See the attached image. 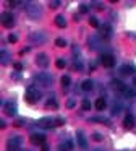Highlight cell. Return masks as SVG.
<instances>
[{"label":"cell","mask_w":136,"mask_h":151,"mask_svg":"<svg viewBox=\"0 0 136 151\" xmlns=\"http://www.w3.org/2000/svg\"><path fill=\"white\" fill-rule=\"evenodd\" d=\"M41 151H49V146H45V145H44V146H42V150Z\"/></svg>","instance_id":"36"},{"label":"cell","mask_w":136,"mask_h":151,"mask_svg":"<svg viewBox=\"0 0 136 151\" xmlns=\"http://www.w3.org/2000/svg\"><path fill=\"white\" fill-rule=\"evenodd\" d=\"M73 106H74V101H73V99H70V101L67 102V107H70V109H71Z\"/></svg>","instance_id":"31"},{"label":"cell","mask_w":136,"mask_h":151,"mask_svg":"<svg viewBox=\"0 0 136 151\" xmlns=\"http://www.w3.org/2000/svg\"><path fill=\"white\" fill-rule=\"evenodd\" d=\"M55 24H57L58 28H65V26H67V20H65L62 15H58V17L55 18Z\"/></svg>","instance_id":"18"},{"label":"cell","mask_w":136,"mask_h":151,"mask_svg":"<svg viewBox=\"0 0 136 151\" xmlns=\"http://www.w3.org/2000/svg\"><path fill=\"white\" fill-rule=\"evenodd\" d=\"M92 138L96 141H102V135H100V133H92Z\"/></svg>","instance_id":"29"},{"label":"cell","mask_w":136,"mask_h":151,"mask_svg":"<svg viewBox=\"0 0 136 151\" xmlns=\"http://www.w3.org/2000/svg\"><path fill=\"white\" fill-rule=\"evenodd\" d=\"M58 150H60V151H71V150H73V141H71V140L62 141V143L58 145Z\"/></svg>","instance_id":"9"},{"label":"cell","mask_w":136,"mask_h":151,"mask_svg":"<svg viewBox=\"0 0 136 151\" xmlns=\"http://www.w3.org/2000/svg\"><path fill=\"white\" fill-rule=\"evenodd\" d=\"M31 143L32 145H41V146H42V145L45 143V137H44V135H41V133H34L31 137Z\"/></svg>","instance_id":"8"},{"label":"cell","mask_w":136,"mask_h":151,"mask_svg":"<svg viewBox=\"0 0 136 151\" xmlns=\"http://www.w3.org/2000/svg\"><path fill=\"white\" fill-rule=\"evenodd\" d=\"M79 10L83 12V13H86V12H87V7H86V5H81V7H79Z\"/></svg>","instance_id":"33"},{"label":"cell","mask_w":136,"mask_h":151,"mask_svg":"<svg viewBox=\"0 0 136 151\" xmlns=\"http://www.w3.org/2000/svg\"><path fill=\"white\" fill-rule=\"evenodd\" d=\"M21 68H23L21 63H15V70H21Z\"/></svg>","instance_id":"34"},{"label":"cell","mask_w":136,"mask_h":151,"mask_svg":"<svg viewBox=\"0 0 136 151\" xmlns=\"http://www.w3.org/2000/svg\"><path fill=\"white\" fill-rule=\"evenodd\" d=\"M81 107H83L84 111H89V109H91V102L87 101V99H84V101L81 102Z\"/></svg>","instance_id":"24"},{"label":"cell","mask_w":136,"mask_h":151,"mask_svg":"<svg viewBox=\"0 0 136 151\" xmlns=\"http://www.w3.org/2000/svg\"><path fill=\"white\" fill-rule=\"evenodd\" d=\"M19 145H21V138L19 137H13L8 140V145H6V148H8V151H15L19 148Z\"/></svg>","instance_id":"4"},{"label":"cell","mask_w":136,"mask_h":151,"mask_svg":"<svg viewBox=\"0 0 136 151\" xmlns=\"http://www.w3.org/2000/svg\"><path fill=\"white\" fill-rule=\"evenodd\" d=\"M6 57H8V54L2 50V63H6V62H8V59H6Z\"/></svg>","instance_id":"30"},{"label":"cell","mask_w":136,"mask_h":151,"mask_svg":"<svg viewBox=\"0 0 136 151\" xmlns=\"http://www.w3.org/2000/svg\"><path fill=\"white\" fill-rule=\"evenodd\" d=\"M26 13H28L32 20H37V18H41L42 12H41V7H37L36 4H28V7H26Z\"/></svg>","instance_id":"1"},{"label":"cell","mask_w":136,"mask_h":151,"mask_svg":"<svg viewBox=\"0 0 136 151\" xmlns=\"http://www.w3.org/2000/svg\"><path fill=\"white\" fill-rule=\"evenodd\" d=\"M39 98H41V93L36 88H29L26 91V102H29V104H36L39 101Z\"/></svg>","instance_id":"2"},{"label":"cell","mask_w":136,"mask_h":151,"mask_svg":"<svg viewBox=\"0 0 136 151\" xmlns=\"http://www.w3.org/2000/svg\"><path fill=\"white\" fill-rule=\"evenodd\" d=\"M57 67L58 68H65V67H67V62H65L63 59H58L57 60Z\"/></svg>","instance_id":"26"},{"label":"cell","mask_w":136,"mask_h":151,"mask_svg":"<svg viewBox=\"0 0 136 151\" xmlns=\"http://www.w3.org/2000/svg\"><path fill=\"white\" fill-rule=\"evenodd\" d=\"M89 24H91V26H94V28H99V20H97V18H91Z\"/></svg>","instance_id":"25"},{"label":"cell","mask_w":136,"mask_h":151,"mask_svg":"<svg viewBox=\"0 0 136 151\" xmlns=\"http://www.w3.org/2000/svg\"><path fill=\"white\" fill-rule=\"evenodd\" d=\"M70 83H71V80H70V76H68V75L62 76V85H63V86H70Z\"/></svg>","instance_id":"23"},{"label":"cell","mask_w":136,"mask_h":151,"mask_svg":"<svg viewBox=\"0 0 136 151\" xmlns=\"http://www.w3.org/2000/svg\"><path fill=\"white\" fill-rule=\"evenodd\" d=\"M123 124H125L126 128H133V127H135V117H133L131 114H128L125 117V120H123Z\"/></svg>","instance_id":"11"},{"label":"cell","mask_w":136,"mask_h":151,"mask_svg":"<svg viewBox=\"0 0 136 151\" xmlns=\"http://www.w3.org/2000/svg\"><path fill=\"white\" fill-rule=\"evenodd\" d=\"M92 88H94V83L91 81V80H84V81L81 83V89H84V91H91Z\"/></svg>","instance_id":"16"},{"label":"cell","mask_w":136,"mask_h":151,"mask_svg":"<svg viewBox=\"0 0 136 151\" xmlns=\"http://www.w3.org/2000/svg\"><path fill=\"white\" fill-rule=\"evenodd\" d=\"M2 24L5 28H13L15 21H13V15L11 13H3L2 15Z\"/></svg>","instance_id":"6"},{"label":"cell","mask_w":136,"mask_h":151,"mask_svg":"<svg viewBox=\"0 0 136 151\" xmlns=\"http://www.w3.org/2000/svg\"><path fill=\"white\" fill-rule=\"evenodd\" d=\"M55 122H57V125H63V119H57Z\"/></svg>","instance_id":"35"},{"label":"cell","mask_w":136,"mask_h":151,"mask_svg":"<svg viewBox=\"0 0 136 151\" xmlns=\"http://www.w3.org/2000/svg\"><path fill=\"white\" fill-rule=\"evenodd\" d=\"M58 4H60V2H50V7H52V8H57Z\"/></svg>","instance_id":"32"},{"label":"cell","mask_w":136,"mask_h":151,"mask_svg":"<svg viewBox=\"0 0 136 151\" xmlns=\"http://www.w3.org/2000/svg\"><path fill=\"white\" fill-rule=\"evenodd\" d=\"M5 111L8 115H15L16 114V106L13 104V102H6L5 104Z\"/></svg>","instance_id":"15"},{"label":"cell","mask_w":136,"mask_h":151,"mask_svg":"<svg viewBox=\"0 0 136 151\" xmlns=\"http://www.w3.org/2000/svg\"><path fill=\"white\" fill-rule=\"evenodd\" d=\"M36 81H37L39 85H42V86H50L52 85V76L42 72V73H39V75L36 76Z\"/></svg>","instance_id":"3"},{"label":"cell","mask_w":136,"mask_h":151,"mask_svg":"<svg viewBox=\"0 0 136 151\" xmlns=\"http://www.w3.org/2000/svg\"><path fill=\"white\" fill-rule=\"evenodd\" d=\"M32 39H36V41H45V36H44V34H41V33H32Z\"/></svg>","instance_id":"22"},{"label":"cell","mask_w":136,"mask_h":151,"mask_svg":"<svg viewBox=\"0 0 136 151\" xmlns=\"http://www.w3.org/2000/svg\"><path fill=\"white\" fill-rule=\"evenodd\" d=\"M118 72L122 73V75H131L133 67H130V65H122V67L118 68Z\"/></svg>","instance_id":"17"},{"label":"cell","mask_w":136,"mask_h":151,"mask_svg":"<svg viewBox=\"0 0 136 151\" xmlns=\"http://www.w3.org/2000/svg\"><path fill=\"white\" fill-rule=\"evenodd\" d=\"M100 59H102V65L104 67H113L115 65V59H113V55H110V54H104Z\"/></svg>","instance_id":"7"},{"label":"cell","mask_w":136,"mask_h":151,"mask_svg":"<svg viewBox=\"0 0 136 151\" xmlns=\"http://www.w3.org/2000/svg\"><path fill=\"white\" fill-rule=\"evenodd\" d=\"M78 145H79L83 150H86V148H87V141H86V138L83 137V133H78Z\"/></svg>","instance_id":"19"},{"label":"cell","mask_w":136,"mask_h":151,"mask_svg":"<svg viewBox=\"0 0 136 151\" xmlns=\"http://www.w3.org/2000/svg\"><path fill=\"white\" fill-rule=\"evenodd\" d=\"M37 65H39V67H47V65H49L47 55H44V54H39V55H37Z\"/></svg>","instance_id":"14"},{"label":"cell","mask_w":136,"mask_h":151,"mask_svg":"<svg viewBox=\"0 0 136 151\" xmlns=\"http://www.w3.org/2000/svg\"><path fill=\"white\" fill-rule=\"evenodd\" d=\"M55 44H57L58 47H65V46H67V41H65V39H57V41H55Z\"/></svg>","instance_id":"27"},{"label":"cell","mask_w":136,"mask_h":151,"mask_svg":"<svg viewBox=\"0 0 136 151\" xmlns=\"http://www.w3.org/2000/svg\"><path fill=\"white\" fill-rule=\"evenodd\" d=\"M8 41H10V42H11V44H15L16 41H18V37H16L15 34H10V36H8Z\"/></svg>","instance_id":"28"},{"label":"cell","mask_w":136,"mask_h":151,"mask_svg":"<svg viewBox=\"0 0 136 151\" xmlns=\"http://www.w3.org/2000/svg\"><path fill=\"white\" fill-rule=\"evenodd\" d=\"M37 125H39V127H42V128H52L54 125H57V122H55V119L45 117V119H41Z\"/></svg>","instance_id":"5"},{"label":"cell","mask_w":136,"mask_h":151,"mask_svg":"<svg viewBox=\"0 0 136 151\" xmlns=\"http://www.w3.org/2000/svg\"><path fill=\"white\" fill-rule=\"evenodd\" d=\"M133 85H135V86H136V78H133Z\"/></svg>","instance_id":"37"},{"label":"cell","mask_w":136,"mask_h":151,"mask_svg":"<svg viewBox=\"0 0 136 151\" xmlns=\"http://www.w3.org/2000/svg\"><path fill=\"white\" fill-rule=\"evenodd\" d=\"M45 106H47L49 109H57V107H58V102L55 101L54 98H50V99H47V102H45Z\"/></svg>","instance_id":"21"},{"label":"cell","mask_w":136,"mask_h":151,"mask_svg":"<svg viewBox=\"0 0 136 151\" xmlns=\"http://www.w3.org/2000/svg\"><path fill=\"white\" fill-rule=\"evenodd\" d=\"M123 94H125L128 99H133L136 96V93H135V89H133V88H128V86H126V89L123 91Z\"/></svg>","instance_id":"20"},{"label":"cell","mask_w":136,"mask_h":151,"mask_svg":"<svg viewBox=\"0 0 136 151\" xmlns=\"http://www.w3.org/2000/svg\"><path fill=\"white\" fill-rule=\"evenodd\" d=\"M112 88L115 89V91H122V93H123V91L126 89V86L123 85L122 81H118V80H113V81H112Z\"/></svg>","instance_id":"10"},{"label":"cell","mask_w":136,"mask_h":151,"mask_svg":"<svg viewBox=\"0 0 136 151\" xmlns=\"http://www.w3.org/2000/svg\"><path fill=\"white\" fill-rule=\"evenodd\" d=\"M100 34H102V37H110V34H112V28H110L109 24L100 26Z\"/></svg>","instance_id":"13"},{"label":"cell","mask_w":136,"mask_h":151,"mask_svg":"<svg viewBox=\"0 0 136 151\" xmlns=\"http://www.w3.org/2000/svg\"><path fill=\"white\" fill-rule=\"evenodd\" d=\"M94 106H96L97 111H104V109L107 107V102H105V99H104V98H97L96 99V104H94Z\"/></svg>","instance_id":"12"}]
</instances>
